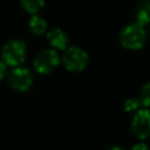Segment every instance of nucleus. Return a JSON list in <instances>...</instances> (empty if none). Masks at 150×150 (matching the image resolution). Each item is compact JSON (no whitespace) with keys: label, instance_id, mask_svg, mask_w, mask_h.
I'll return each instance as SVG.
<instances>
[{"label":"nucleus","instance_id":"9","mask_svg":"<svg viewBox=\"0 0 150 150\" xmlns=\"http://www.w3.org/2000/svg\"><path fill=\"white\" fill-rule=\"evenodd\" d=\"M29 28L30 30L36 34V35H41L46 32L47 29V22L45 19H42L41 16L38 15H33L29 20Z\"/></svg>","mask_w":150,"mask_h":150},{"label":"nucleus","instance_id":"5","mask_svg":"<svg viewBox=\"0 0 150 150\" xmlns=\"http://www.w3.org/2000/svg\"><path fill=\"white\" fill-rule=\"evenodd\" d=\"M60 63V56L54 49H45L39 53L34 60L35 69L41 74L53 71Z\"/></svg>","mask_w":150,"mask_h":150},{"label":"nucleus","instance_id":"11","mask_svg":"<svg viewBox=\"0 0 150 150\" xmlns=\"http://www.w3.org/2000/svg\"><path fill=\"white\" fill-rule=\"evenodd\" d=\"M139 101L143 107H145V108L150 107V82L145 83L142 87L141 93H139Z\"/></svg>","mask_w":150,"mask_h":150},{"label":"nucleus","instance_id":"13","mask_svg":"<svg viewBox=\"0 0 150 150\" xmlns=\"http://www.w3.org/2000/svg\"><path fill=\"white\" fill-rule=\"evenodd\" d=\"M131 150H149V148H148V145H146L145 143L139 142V143H136V144L131 148Z\"/></svg>","mask_w":150,"mask_h":150},{"label":"nucleus","instance_id":"10","mask_svg":"<svg viewBox=\"0 0 150 150\" xmlns=\"http://www.w3.org/2000/svg\"><path fill=\"white\" fill-rule=\"evenodd\" d=\"M22 7L30 14L38 13L45 5V0H21Z\"/></svg>","mask_w":150,"mask_h":150},{"label":"nucleus","instance_id":"8","mask_svg":"<svg viewBox=\"0 0 150 150\" xmlns=\"http://www.w3.org/2000/svg\"><path fill=\"white\" fill-rule=\"evenodd\" d=\"M136 22L142 26L150 23V0H142L136 11Z\"/></svg>","mask_w":150,"mask_h":150},{"label":"nucleus","instance_id":"6","mask_svg":"<svg viewBox=\"0 0 150 150\" xmlns=\"http://www.w3.org/2000/svg\"><path fill=\"white\" fill-rule=\"evenodd\" d=\"M32 83H33V75L28 68L19 67L11 71L9 84L13 89L19 91H25L29 89Z\"/></svg>","mask_w":150,"mask_h":150},{"label":"nucleus","instance_id":"15","mask_svg":"<svg viewBox=\"0 0 150 150\" xmlns=\"http://www.w3.org/2000/svg\"><path fill=\"white\" fill-rule=\"evenodd\" d=\"M108 150H125V149H123V148H121V146H111V148H109Z\"/></svg>","mask_w":150,"mask_h":150},{"label":"nucleus","instance_id":"12","mask_svg":"<svg viewBox=\"0 0 150 150\" xmlns=\"http://www.w3.org/2000/svg\"><path fill=\"white\" fill-rule=\"evenodd\" d=\"M141 101L137 97H129L124 102V110L127 112H136L141 108Z\"/></svg>","mask_w":150,"mask_h":150},{"label":"nucleus","instance_id":"2","mask_svg":"<svg viewBox=\"0 0 150 150\" xmlns=\"http://www.w3.org/2000/svg\"><path fill=\"white\" fill-rule=\"evenodd\" d=\"M89 56L87 52L80 47L71 46L64 49L62 62L69 71H82L87 67Z\"/></svg>","mask_w":150,"mask_h":150},{"label":"nucleus","instance_id":"14","mask_svg":"<svg viewBox=\"0 0 150 150\" xmlns=\"http://www.w3.org/2000/svg\"><path fill=\"white\" fill-rule=\"evenodd\" d=\"M5 74H6V64L0 61V80L5 76Z\"/></svg>","mask_w":150,"mask_h":150},{"label":"nucleus","instance_id":"4","mask_svg":"<svg viewBox=\"0 0 150 150\" xmlns=\"http://www.w3.org/2000/svg\"><path fill=\"white\" fill-rule=\"evenodd\" d=\"M131 132L138 139H145L150 136V110L138 109L131 121Z\"/></svg>","mask_w":150,"mask_h":150},{"label":"nucleus","instance_id":"3","mask_svg":"<svg viewBox=\"0 0 150 150\" xmlns=\"http://www.w3.org/2000/svg\"><path fill=\"white\" fill-rule=\"evenodd\" d=\"M26 45L20 40H11L2 48V60L9 66H19L25 61Z\"/></svg>","mask_w":150,"mask_h":150},{"label":"nucleus","instance_id":"1","mask_svg":"<svg viewBox=\"0 0 150 150\" xmlns=\"http://www.w3.org/2000/svg\"><path fill=\"white\" fill-rule=\"evenodd\" d=\"M120 42L127 49L130 50L141 49L146 42V32L144 26L139 25L138 22L128 23L121 30Z\"/></svg>","mask_w":150,"mask_h":150},{"label":"nucleus","instance_id":"7","mask_svg":"<svg viewBox=\"0 0 150 150\" xmlns=\"http://www.w3.org/2000/svg\"><path fill=\"white\" fill-rule=\"evenodd\" d=\"M47 39H48V42L50 43V46L54 47L55 49L64 50L67 48L68 36L60 28H53L52 30H49L47 33Z\"/></svg>","mask_w":150,"mask_h":150}]
</instances>
